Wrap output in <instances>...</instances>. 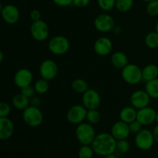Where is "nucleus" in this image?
<instances>
[{"instance_id": "obj_1", "label": "nucleus", "mask_w": 158, "mask_h": 158, "mask_svg": "<svg viewBox=\"0 0 158 158\" xmlns=\"http://www.w3.org/2000/svg\"><path fill=\"white\" fill-rule=\"evenodd\" d=\"M91 147L96 154L105 157L117 151V140L110 133H100L96 135Z\"/></svg>"}, {"instance_id": "obj_2", "label": "nucleus", "mask_w": 158, "mask_h": 158, "mask_svg": "<svg viewBox=\"0 0 158 158\" xmlns=\"http://www.w3.org/2000/svg\"><path fill=\"white\" fill-rule=\"evenodd\" d=\"M75 133L76 137L81 145H91L97 135L93 124L88 122H83L77 125Z\"/></svg>"}, {"instance_id": "obj_3", "label": "nucleus", "mask_w": 158, "mask_h": 158, "mask_svg": "<svg viewBox=\"0 0 158 158\" xmlns=\"http://www.w3.org/2000/svg\"><path fill=\"white\" fill-rule=\"evenodd\" d=\"M23 120L30 127H37L43 123V114L40 107L29 105L23 110Z\"/></svg>"}, {"instance_id": "obj_4", "label": "nucleus", "mask_w": 158, "mask_h": 158, "mask_svg": "<svg viewBox=\"0 0 158 158\" xmlns=\"http://www.w3.org/2000/svg\"><path fill=\"white\" fill-rule=\"evenodd\" d=\"M70 48L69 40L64 35H57L49 40L48 49L49 52L55 56H62L66 54Z\"/></svg>"}, {"instance_id": "obj_5", "label": "nucleus", "mask_w": 158, "mask_h": 158, "mask_svg": "<svg viewBox=\"0 0 158 158\" xmlns=\"http://www.w3.org/2000/svg\"><path fill=\"white\" fill-rule=\"evenodd\" d=\"M121 76L124 82L130 85H136L140 83L142 78V69L134 63H128L122 69Z\"/></svg>"}, {"instance_id": "obj_6", "label": "nucleus", "mask_w": 158, "mask_h": 158, "mask_svg": "<svg viewBox=\"0 0 158 158\" xmlns=\"http://www.w3.org/2000/svg\"><path fill=\"white\" fill-rule=\"evenodd\" d=\"M154 138L152 131L148 129H142L137 133L134 138V143L139 150L146 151L152 148L154 143Z\"/></svg>"}, {"instance_id": "obj_7", "label": "nucleus", "mask_w": 158, "mask_h": 158, "mask_svg": "<svg viewBox=\"0 0 158 158\" xmlns=\"http://www.w3.org/2000/svg\"><path fill=\"white\" fill-rule=\"evenodd\" d=\"M30 34L32 38L38 42L47 40L49 35V28L47 23L43 20L32 22L30 26Z\"/></svg>"}, {"instance_id": "obj_8", "label": "nucleus", "mask_w": 158, "mask_h": 158, "mask_svg": "<svg viewBox=\"0 0 158 158\" xmlns=\"http://www.w3.org/2000/svg\"><path fill=\"white\" fill-rule=\"evenodd\" d=\"M87 109L83 104H76L71 106L66 113V119L68 122L74 125L83 123L86 119Z\"/></svg>"}, {"instance_id": "obj_9", "label": "nucleus", "mask_w": 158, "mask_h": 158, "mask_svg": "<svg viewBox=\"0 0 158 158\" xmlns=\"http://www.w3.org/2000/svg\"><path fill=\"white\" fill-rule=\"evenodd\" d=\"M94 25L98 32L106 33L113 31L115 26V20L112 15L107 13H102L96 17Z\"/></svg>"}, {"instance_id": "obj_10", "label": "nucleus", "mask_w": 158, "mask_h": 158, "mask_svg": "<svg viewBox=\"0 0 158 158\" xmlns=\"http://www.w3.org/2000/svg\"><path fill=\"white\" fill-rule=\"evenodd\" d=\"M59 72V67L57 63L54 60H45L40 64L39 68V73L41 78L46 80H52L56 77Z\"/></svg>"}, {"instance_id": "obj_11", "label": "nucleus", "mask_w": 158, "mask_h": 158, "mask_svg": "<svg viewBox=\"0 0 158 158\" xmlns=\"http://www.w3.org/2000/svg\"><path fill=\"white\" fill-rule=\"evenodd\" d=\"M82 103L87 110H98L101 104V97L98 91L89 88L83 94Z\"/></svg>"}, {"instance_id": "obj_12", "label": "nucleus", "mask_w": 158, "mask_h": 158, "mask_svg": "<svg viewBox=\"0 0 158 158\" xmlns=\"http://www.w3.org/2000/svg\"><path fill=\"white\" fill-rule=\"evenodd\" d=\"M151 100V97L145 89H137L134 91L130 98L131 106L137 110L149 106Z\"/></svg>"}, {"instance_id": "obj_13", "label": "nucleus", "mask_w": 158, "mask_h": 158, "mask_svg": "<svg viewBox=\"0 0 158 158\" xmlns=\"http://www.w3.org/2000/svg\"><path fill=\"white\" fill-rule=\"evenodd\" d=\"M113 47L114 45L112 40L106 36L99 37L96 40L94 44V52L100 56H106L110 54Z\"/></svg>"}, {"instance_id": "obj_14", "label": "nucleus", "mask_w": 158, "mask_h": 158, "mask_svg": "<svg viewBox=\"0 0 158 158\" xmlns=\"http://www.w3.org/2000/svg\"><path fill=\"white\" fill-rule=\"evenodd\" d=\"M33 80V74L32 71L26 68H22L15 72L13 81L15 86L19 89L31 85Z\"/></svg>"}, {"instance_id": "obj_15", "label": "nucleus", "mask_w": 158, "mask_h": 158, "mask_svg": "<svg viewBox=\"0 0 158 158\" xmlns=\"http://www.w3.org/2000/svg\"><path fill=\"white\" fill-rule=\"evenodd\" d=\"M156 114L157 111L154 108L149 106H146L137 110V120L143 126H149L156 121Z\"/></svg>"}, {"instance_id": "obj_16", "label": "nucleus", "mask_w": 158, "mask_h": 158, "mask_svg": "<svg viewBox=\"0 0 158 158\" xmlns=\"http://www.w3.org/2000/svg\"><path fill=\"white\" fill-rule=\"evenodd\" d=\"M1 15L4 22L9 25H14L19 21L20 12L18 8L12 4H8L3 6Z\"/></svg>"}, {"instance_id": "obj_17", "label": "nucleus", "mask_w": 158, "mask_h": 158, "mask_svg": "<svg viewBox=\"0 0 158 158\" xmlns=\"http://www.w3.org/2000/svg\"><path fill=\"white\" fill-rule=\"evenodd\" d=\"M110 134L117 140L127 139L130 134H131L129 124L122 120H119L113 124Z\"/></svg>"}, {"instance_id": "obj_18", "label": "nucleus", "mask_w": 158, "mask_h": 158, "mask_svg": "<svg viewBox=\"0 0 158 158\" xmlns=\"http://www.w3.org/2000/svg\"><path fill=\"white\" fill-rule=\"evenodd\" d=\"M14 133V124L9 117H0V140L10 138Z\"/></svg>"}, {"instance_id": "obj_19", "label": "nucleus", "mask_w": 158, "mask_h": 158, "mask_svg": "<svg viewBox=\"0 0 158 158\" xmlns=\"http://www.w3.org/2000/svg\"><path fill=\"white\" fill-rule=\"evenodd\" d=\"M137 109H135L132 106H124V107H123L120 110L119 117H120V120L129 124L132 121L137 120Z\"/></svg>"}, {"instance_id": "obj_20", "label": "nucleus", "mask_w": 158, "mask_h": 158, "mask_svg": "<svg viewBox=\"0 0 158 158\" xmlns=\"http://www.w3.org/2000/svg\"><path fill=\"white\" fill-rule=\"evenodd\" d=\"M142 78L143 81L149 82L158 78V66L154 63L146 65L142 69Z\"/></svg>"}, {"instance_id": "obj_21", "label": "nucleus", "mask_w": 158, "mask_h": 158, "mask_svg": "<svg viewBox=\"0 0 158 158\" xmlns=\"http://www.w3.org/2000/svg\"><path fill=\"white\" fill-rule=\"evenodd\" d=\"M110 62L113 66L117 69H123L128 64L127 56L121 51H117L111 55Z\"/></svg>"}, {"instance_id": "obj_22", "label": "nucleus", "mask_w": 158, "mask_h": 158, "mask_svg": "<svg viewBox=\"0 0 158 158\" xmlns=\"http://www.w3.org/2000/svg\"><path fill=\"white\" fill-rule=\"evenodd\" d=\"M12 106L17 110H24L30 105V99L26 97L23 94H17L12 99Z\"/></svg>"}, {"instance_id": "obj_23", "label": "nucleus", "mask_w": 158, "mask_h": 158, "mask_svg": "<svg viewBox=\"0 0 158 158\" xmlns=\"http://www.w3.org/2000/svg\"><path fill=\"white\" fill-rule=\"evenodd\" d=\"M71 88L77 94H83L89 89V84L83 79L77 78L73 80V82L71 83Z\"/></svg>"}, {"instance_id": "obj_24", "label": "nucleus", "mask_w": 158, "mask_h": 158, "mask_svg": "<svg viewBox=\"0 0 158 158\" xmlns=\"http://www.w3.org/2000/svg\"><path fill=\"white\" fill-rule=\"evenodd\" d=\"M144 89L151 99L158 100V78L147 82Z\"/></svg>"}, {"instance_id": "obj_25", "label": "nucleus", "mask_w": 158, "mask_h": 158, "mask_svg": "<svg viewBox=\"0 0 158 158\" xmlns=\"http://www.w3.org/2000/svg\"><path fill=\"white\" fill-rule=\"evenodd\" d=\"M33 86L36 94H40V95H43V94H46L49 89V80L41 78L35 82Z\"/></svg>"}, {"instance_id": "obj_26", "label": "nucleus", "mask_w": 158, "mask_h": 158, "mask_svg": "<svg viewBox=\"0 0 158 158\" xmlns=\"http://www.w3.org/2000/svg\"><path fill=\"white\" fill-rule=\"evenodd\" d=\"M134 0H116L115 8L118 12L125 13L132 9Z\"/></svg>"}, {"instance_id": "obj_27", "label": "nucleus", "mask_w": 158, "mask_h": 158, "mask_svg": "<svg viewBox=\"0 0 158 158\" xmlns=\"http://www.w3.org/2000/svg\"><path fill=\"white\" fill-rule=\"evenodd\" d=\"M145 45L150 49H157L158 48V34L154 32H151L145 36Z\"/></svg>"}, {"instance_id": "obj_28", "label": "nucleus", "mask_w": 158, "mask_h": 158, "mask_svg": "<svg viewBox=\"0 0 158 158\" xmlns=\"http://www.w3.org/2000/svg\"><path fill=\"white\" fill-rule=\"evenodd\" d=\"M86 120L91 124H97L101 120V115L97 110H87Z\"/></svg>"}, {"instance_id": "obj_29", "label": "nucleus", "mask_w": 158, "mask_h": 158, "mask_svg": "<svg viewBox=\"0 0 158 158\" xmlns=\"http://www.w3.org/2000/svg\"><path fill=\"white\" fill-rule=\"evenodd\" d=\"M95 154L91 145H82L78 151L79 158H93Z\"/></svg>"}, {"instance_id": "obj_30", "label": "nucleus", "mask_w": 158, "mask_h": 158, "mask_svg": "<svg viewBox=\"0 0 158 158\" xmlns=\"http://www.w3.org/2000/svg\"><path fill=\"white\" fill-rule=\"evenodd\" d=\"M97 5L104 12H109L115 8L116 0H97Z\"/></svg>"}, {"instance_id": "obj_31", "label": "nucleus", "mask_w": 158, "mask_h": 158, "mask_svg": "<svg viewBox=\"0 0 158 158\" xmlns=\"http://www.w3.org/2000/svg\"><path fill=\"white\" fill-rule=\"evenodd\" d=\"M147 3L146 11L148 15L151 16L158 15V0H151Z\"/></svg>"}, {"instance_id": "obj_32", "label": "nucleus", "mask_w": 158, "mask_h": 158, "mask_svg": "<svg viewBox=\"0 0 158 158\" xmlns=\"http://www.w3.org/2000/svg\"><path fill=\"white\" fill-rule=\"evenodd\" d=\"M131 145L127 139L117 140V151L121 154H126L130 151Z\"/></svg>"}, {"instance_id": "obj_33", "label": "nucleus", "mask_w": 158, "mask_h": 158, "mask_svg": "<svg viewBox=\"0 0 158 158\" xmlns=\"http://www.w3.org/2000/svg\"><path fill=\"white\" fill-rule=\"evenodd\" d=\"M10 113V105L6 102H0V117H8Z\"/></svg>"}, {"instance_id": "obj_34", "label": "nucleus", "mask_w": 158, "mask_h": 158, "mask_svg": "<svg viewBox=\"0 0 158 158\" xmlns=\"http://www.w3.org/2000/svg\"><path fill=\"white\" fill-rule=\"evenodd\" d=\"M142 127H143V125H142L137 120H134V121H132L131 123H129V128L131 134H137V133H139L142 129H143Z\"/></svg>"}, {"instance_id": "obj_35", "label": "nucleus", "mask_w": 158, "mask_h": 158, "mask_svg": "<svg viewBox=\"0 0 158 158\" xmlns=\"http://www.w3.org/2000/svg\"><path fill=\"white\" fill-rule=\"evenodd\" d=\"M20 93L23 94L24 96H26L29 99L32 98V97L35 96V94H36L35 89H34V86H32V85H29V86H26L25 87L22 88Z\"/></svg>"}, {"instance_id": "obj_36", "label": "nucleus", "mask_w": 158, "mask_h": 158, "mask_svg": "<svg viewBox=\"0 0 158 158\" xmlns=\"http://www.w3.org/2000/svg\"><path fill=\"white\" fill-rule=\"evenodd\" d=\"M29 16L32 22L38 21L41 19V12L38 9H32L29 13Z\"/></svg>"}, {"instance_id": "obj_37", "label": "nucleus", "mask_w": 158, "mask_h": 158, "mask_svg": "<svg viewBox=\"0 0 158 158\" xmlns=\"http://www.w3.org/2000/svg\"><path fill=\"white\" fill-rule=\"evenodd\" d=\"M90 2V0H73V5L76 7L84 8Z\"/></svg>"}, {"instance_id": "obj_38", "label": "nucleus", "mask_w": 158, "mask_h": 158, "mask_svg": "<svg viewBox=\"0 0 158 158\" xmlns=\"http://www.w3.org/2000/svg\"><path fill=\"white\" fill-rule=\"evenodd\" d=\"M52 2L60 7H67L73 5V0H52Z\"/></svg>"}, {"instance_id": "obj_39", "label": "nucleus", "mask_w": 158, "mask_h": 158, "mask_svg": "<svg viewBox=\"0 0 158 158\" xmlns=\"http://www.w3.org/2000/svg\"><path fill=\"white\" fill-rule=\"evenodd\" d=\"M40 104H41V99L37 96H34L30 99V105L33 106H37L40 107Z\"/></svg>"}, {"instance_id": "obj_40", "label": "nucleus", "mask_w": 158, "mask_h": 158, "mask_svg": "<svg viewBox=\"0 0 158 158\" xmlns=\"http://www.w3.org/2000/svg\"><path fill=\"white\" fill-rule=\"evenodd\" d=\"M152 133H153V135H154V141L158 143V124H157L155 127H154V129H153L152 131Z\"/></svg>"}, {"instance_id": "obj_41", "label": "nucleus", "mask_w": 158, "mask_h": 158, "mask_svg": "<svg viewBox=\"0 0 158 158\" xmlns=\"http://www.w3.org/2000/svg\"><path fill=\"white\" fill-rule=\"evenodd\" d=\"M3 59H4V55H3V52L0 50V64L2 63Z\"/></svg>"}, {"instance_id": "obj_42", "label": "nucleus", "mask_w": 158, "mask_h": 158, "mask_svg": "<svg viewBox=\"0 0 158 158\" xmlns=\"http://www.w3.org/2000/svg\"><path fill=\"white\" fill-rule=\"evenodd\" d=\"M104 158H117V156L114 155V154H110V155H107V156H105V157H103Z\"/></svg>"}, {"instance_id": "obj_43", "label": "nucleus", "mask_w": 158, "mask_h": 158, "mask_svg": "<svg viewBox=\"0 0 158 158\" xmlns=\"http://www.w3.org/2000/svg\"><path fill=\"white\" fill-rule=\"evenodd\" d=\"M155 32L158 34V20L157 23H156V25H155Z\"/></svg>"}, {"instance_id": "obj_44", "label": "nucleus", "mask_w": 158, "mask_h": 158, "mask_svg": "<svg viewBox=\"0 0 158 158\" xmlns=\"http://www.w3.org/2000/svg\"><path fill=\"white\" fill-rule=\"evenodd\" d=\"M156 123L158 124V111L157 112V114H156Z\"/></svg>"}, {"instance_id": "obj_45", "label": "nucleus", "mask_w": 158, "mask_h": 158, "mask_svg": "<svg viewBox=\"0 0 158 158\" xmlns=\"http://www.w3.org/2000/svg\"><path fill=\"white\" fill-rule=\"evenodd\" d=\"M2 8H3L2 5V3L0 2V14H1V12H2Z\"/></svg>"}, {"instance_id": "obj_46", "label": "nucleus", "mask_w": 158, "mask_h": 158, "mask_svg": "<svg viewBox=\"0 0 158 158\" xmlns=\"http://www.w3.org/2000/svg\"><path fill=\"white\" fill-rule=\"evenodd\" d=\"M141 1H143V2H148L151 1V0H141Z\"/></svg>"}, {"instance_id": "obj_47", "label": "nucleus", "mask_w": 158, "mask_h": 158, "mask_svg": "<svg viewBox=\"0 0 158 158\" xmlns=\"http://www.w3.org/2000/svg\"><path fill=\"white\" fill-rule=\"evenodd\" d=\"M157 49H158V48H157Z\"/></svg>"}]
</instances>
